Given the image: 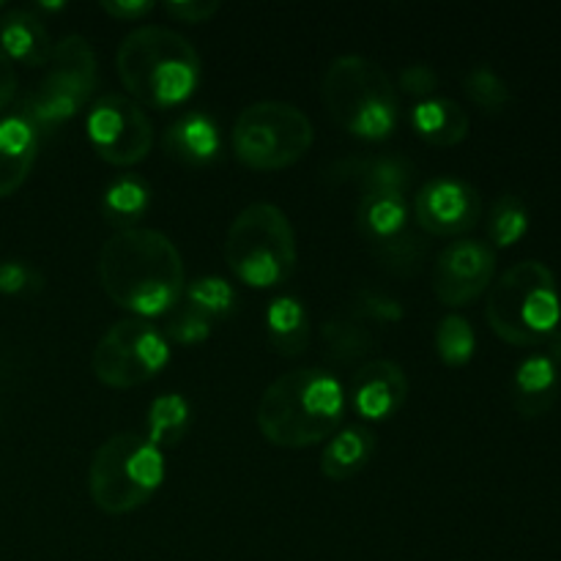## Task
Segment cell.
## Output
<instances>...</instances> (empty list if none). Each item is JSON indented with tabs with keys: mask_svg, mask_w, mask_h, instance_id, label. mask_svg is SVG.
I'll return each mask as SVG.
<instances>
[{
	"mask_svg": "<svg viewBox=\"0 0 561 561\" xmlns=\"http://www.w3.org/2000/svg\"><path fill=\"white\" fill-rule=\"evenodd\" d=\"M164 14L173 16L179 22H192V25H201L208 22L219 11V3L214 0H179V3H164Z\"/></svg>",
	"mask_w": 561,
	"mask_h": 561,
	"instance_id": "36",
	"label": "cell"
},
{
	"mask_svg": "<svg viewBox=\"0 0 561 561\" xmlns=\"http://www.w3.org/2000/svg\"><path fill=\"white\" fill-rule=\"evenodd\" d=\"M146 438L159 449L175 447L192 431V405L184 394L168 392L151 400L146 411Z\"/></svg>",
	"mask_w": 561,
	"mask_h": 561,
	"instance_id": "26",
	"label": "cell"
},
{
	"mask_svg": "<svg viewBox=\"0 0 561 561\" xmlns=\"http://www.w3.org/2000/svg\"><path fill=\"white\" fill-rule=\"evenodd\" d=\"M376 453V433L367 425H345L327 442L321 455V474L332 482L351 480L370 463Z\"/></svg>",
	"mask_w": 561,
	"mask_h": 561,
	"instance_id": "22",
	"label": "cell"
},
{
	"mask_svg": "<svg viewBox=\"0 0 561 561\" xmlns=\"http://www.w3.org/2000/svg\"><path fill=\"white\" fill-rule=\"evenodd\" d=\"M0 47L14 64L47 66L53 55V36L33 9H9L0 16Z\"/></svg>",
	"mask_w": 561,
	"mask_h": 561,
	"instance_id": "18",
	"label": "cell"
},
{
	"mask_svg": "<svg viewBox=\"0 0 561 561\" xmlns=\"http://www.w3.org/2000/svg\"><path fill=\"white\" fill-rule=\"evenodd\" d=\"M351 405L367 422H383L409 400V376L392 359H370L351 378Z\"/></svg>",
	"mask_w": 561,
	"mask_h": 561,
	"instance_id": "14",
	"label": "cell"
},
{
	"mask_svg": "<svg viewBox=\"0 0 561 561\" xmlns=\"http://www.w3.org/2000/svg\"><path fill=\"white\" fill-rule=\"evenodd\" d=\"M93 151L113 168H131L151 153L153 124L146 107L126 93H104L85 115Z\"/></svg>",
	"mask_w": 561,
	"mask_h": 561,
	"instance_id": "10",
	"label": "cell"
},
{
	"mask_svg": "<svg viewBox=\"0 0 561 561\" xmlns=\"http://www.w3.org/2000/svg\"><path fill=\"white\" fill-rule=\"evenodd\" d=\"M162 151L181 164L206 168V164L217 162L222 153L219 124L203 110H186L164 126Z\"/></svg>",
	"mask_w": 561,
	"mask_h": 561,
	"instance_id": "15",
	"label": "cell"
},
{
	"mask_svg": "<svg viewBox=\"0 0 561 561\" xmlns=\"http://www.w3.org/2000/svg\"><path fill=\"white\" fill-rule=\"evenodd\" d=\"M323 343H327L329 356L337 362H351L365 356L376 345V334L354 316H340L323 323Z\"/></svg>",
	"mask_w": 561,
	"mask_h": 561,
	"instance_id": "28",
	"label": "cell"
},
{
	"mask_svg": "<svg viewBox=\"0 0 561 561\" xmlns=\"http://www.w3.org/2000/svg\"><path fill=\"white\" fill-rule=\"evenodd\" d=\"M99 283L135 318L170 316L186 288L184 257L162 230H118L99 250Z\"/></svg>",
	"mask_w": 561,
	"mask_h": 561,
	"instance_id": "1",
	"label": "cell"
},
{
	"mask_svg": "<svg viewBox=\"0 0 561 561\" xmlns=\"http://www.w3.org/2000/svg\"><path fill=\"white\" fill-rule=\"evenodd\" d=\"M44 277L36 266L27 261H5L0 263V294L25 296L42 290Z\"/></svg>",
	"mask_w": 561,
	"mask_h": 561,
	"instance_id": "34",
	"label": "cell"
},
{
	"mask_svg": "<svg viewBox=\"0 0 561 561\" xmlns=\"http://www.w3.org/2000/svg\"><path fill=\"white\" fill-rule=\"evenodd\" d=\"M321 96L329 115L359 140H387L400 118L392 77L365 55H340L323 71Z\"/></svg>",
	"mask_w": 561,
	"mask_h": 561,
	"instance_id": "4",
	"label": "cell"
},
{
	"mask_svg": "<svg viewBox=\"0 0 561 561\" xmlns=\"http://www.w3.org/2000/svg\"><path fill=\"white\" fill-rule=\"evenodd\" d=\"M482 217V197L458 175H436L414 195V222L431 236H463Z\"/></svg>",
	"mask_w": 561,
	"mask_h": 561,
	"instance_id": "13",
	"label": "cell"
},
{
	"mask_svg": "<svg viewBox=\"0 0 561 561\" xmlns=\"http://www.w3.org/2000/svg\"><path fill=\"white\" fill-rule=\"evenodd\" d=\"M38 137L42 131L25 110H14L0 118V197L14 195L25 184L38 157Z\"/></svg>",
	"mask_w": 561,
	"mask_h": 561,
	"instance_id": "16",
	"label": "cell"
},
{
	"mask_svg": "<svg viewBox=\"0 0 561 561\" xmlns=\"http://www.w3.org/2000/svg\"><path fill=\"white\" fill-rule=\"evenodd\" d=\"M233 151L252 170H283L299 162L316 140L307 113L288 102H255L233 124Z\"/></svg>",
	"mask_w": 561,
	"mask_h": 561,
	"instance_id": "8",
	"label": "cell"
},
{
	"mask_svg": "<svg viewBox=\"0 0 561 561\" xmlns=\"http://www.w3.org/2000/svg\"><path fill=\"white\" fill-rule=\"evenodd\" d=\"M463 91L482 113H502L510 102H513V93L510 85L491 69V66H474V69L466 75Z\"/></svg>",
	"mask_w": 561,
	"mask_h": 561,
	"instance_id": "31",
	"label": "cell"
},
{
	"mask_svg": "<svg viewBox=\"0 0 561 561\" xmlns=\"http://www.w3.org/2000/svg\"><path fill=\"white\" fill-rule=\"evenodd\" d=\"M170 340L146 318H124L99 337L93 348V376L113 389L148 383L168 367Z\"/></svg>",
	"mask_w": 561,
	"mask_h": 561,
	"instance_id": "9",
	"label": "cell"
},
{
	"mask_svg": "<svg viewBox=\"0 0 561 561\" xmlns=\"http://www.w3.org/2000/svg\"><path fill=\"white\" fill-rule=\"evenodd\" d=\"M496 277V250L480 239L444 247L433 266V294L442 305L463 307L485 294Z\"/></svg>",
	"mask_w": 561,
	"mask_h": 561,
	"instance_id": "12",
	"label": "cell"
},
{
	"mask_svg": "<svg viewBox=\"0 0 561 561\" xmlns=\"http://www.w3.org/2000/svg\"><path fill=\"white\" fill-rule=\"evenodd\" d=\"M0 9H3V3H0Z\"/></svg>",
	"mask_w": 561,
	"mask_h": 561,
	"instance_id": "40",
	"label": "cell"
},
{
	"mask_svg": "<svg viewBox=\"0 0 561 561\" xmlns=\"http://www.w3.org/2000/svg\"><path fill=\"white\" fill-rule=\"evenodd\" d=\"M351 316L362 323H394L403 318V305H400L394 296L383 294V290L362 288L354 296V305H351Z\"/></svg>",
	"mask_w": 561,
	"mask_h": 561,
	"instance_id": "32",
	"label": "cell"
},
{
	"mask_svg": "<svg viewBox=\"0 0 561 561\" xmlns=\"http://www.w3.org/2000/svg\"><path fill=\"white\" fill-rule=\"evenodd\" d=\"M411 129L436 148H453L469 135V113L449 96L422 99L411 107Z\"/></svg>",
	"mask_w": 561,
	"mask_h": 561,
	"instance_id": "20",
	"label": "cell"
},
{
	"mask_svg": "<svg viewBox=\"0 0 561 561\" xmlns=\"http://www.w3.org/2000/svg\"><path fill=\"white\" fill-rule=\"evenodd\" d=\"M345 389L321 367H301L274 378L257 403V431L268 444L301 449L321 444L340 431Z\"/></svg>",
	"mask_w": 561,
	"mask_h": 561,
	"instance_id": "2",
	"label": "cell"
},
{
	"mask_svg": "<svg viewBox=\"0 0 561 561\" xmlns=\"http://www.w3.org/2000/svg\"><path fill=\"white\" fill-rule=\"evenodd\" d=\"M184 296L186 307L201 312L208 321H211V318L233 316L236 307H239V294H236V288L225 277H217V274H206V277H197L192 279V283H186Z\"/></svg>",
	"mask_w": 561,
	"mask_h": 561,
	"instance_id": "27",
	"label": "cell"
},
{
	"mask_svg": "<svg viewBox=\"0 0 561 561\" xmlns=\"http://www.w3.org/2000/svg\"><path fill=\"white\" fill-rule=\"evenodd\" d=\"M436 351L444 365L463 367L474 359L477 354V334L474 327L458 312H449L442 318L436 329Z\"/></svg>",
	"mask_w": 561,
	"mask_h": 561,
	"instance_id": "30",
	"label": "cell"
},
{
	"mask_svg": "<svg viewBox=\"0 0 561 561\" xmlns=\"http://www.w3.org/2000/svg\"><path fill=\"white\" fill-rule=\"evenodd\" d=\"M85 107V99L80 93H75L71 88H66L64 82L53 80L49 75H44V80L38 82L36 91L25 99L22 110H25L27 118L36 124L38 131H49L55 126H64L66 121L75 118L80 110Z\"/></svg>",
	"mask_w": 561,
	"mask_h": 561,
	"instance_id": "25",
	"label": "cell"
},
{
	"mask_svg": "<svg viewBox=\"0 0 561 561\" xmlns=\"http://www.w3.org/2000/svg\"><path fill=\"white\" fill-rule=\"evenodd\" d=\"M16 96V69L14 60L3 53L0 47V110H5L11 104V99Z\"/></svg>",
	"mask_w": 561,
	"mask_h": 561,
	"instance_id": "38",
	"label": "cell"
},
{
	"mask_svg": "<svg viewBox=\"0 0 561 561\" xmlns=\"http://www.w3.org/2000/svg\"><path fill=\"white\" fill-rule=\"evenodd\" d=\"M485 318L504 343L518 348L546 343L561 323L557 274L542 261H520L510 266L491 285Z\"/></svg>",
	"mask_w": 561,
	"mask_h": 561,
	"instance_id": "5",
	"label": "cell"
},
{
	"mask_svg": "<svg viewBox=\"0 0 561 561\" xmlns=\"http://www.w3.org/2000/svg\"><path fill=\"white\" fill-rule=\"evenodd\" d=\"M153 9H157V3H151V0H104L102 3L104 14L118 22H137L151 14Z\"/></svg>",
	"mask_w": 561,
	"mask_h": 561,
	"instance_id": "37",
	"label": "cell"
},
{
	"mask_svg": "<svg viewBox=\"0 0 561 561\" xmlns=\"http://www.w3.org/2000/svg\"><path fill=\"white\" fill-rule=\"evenodd\" d=\"M436 88H438V75L433 66L411 64L400 71V91L414 96L416 102L436 96Z\"/></svg>",
	"mask_w": 561,
	"mask_h": 561,
	"instance_id": "35",
	"label": "cell"
},
{
	"mask_svg": "<svg viewBox=\"0 0 561 561\" xmlns=\"http://www.w3.org/2000/svg\"><path fill=\"white\" fill-rule=\"evenodd\" d=\"M47 66V75L53 77V80L64 82L66 88L80 93L85 102L93 96V91H96V53H93L91 42H88L85 36H80V33H71V36H64L60 42H55Z\"/></svg>",
	"mask_w": 561,
	"mask_h": 561,
	"instance_id": "21",
	"label": "cell"
},
{
	"mask_svg": "<svg viewBox=\"0 0 561 561\" xmlns=\"http://www.w3.org/2000/svg\"><path fill=\"white\" fill-rule=\"evenodd\" d=\"M559 400V367L546 354L526 356L513 378V405L526 420L548 414Z\"/></svg>",
	"mask_w": 561,
	"mask_h": 561,
	"instance_id": "19",
	"label": "cell"
},
{
	"mask_svg": "<svg viewBox=\"0 0 561 561\" xmlns=\"http://www.w3.org/2000/svg\"><path fill=\"white\" fill-rule=\"evenodd\" d=\"M266 334L283 356L305 354L310 345V316L305 301L294 294L274 296L266 310Z\"/></svg>",
	"mask_w": 561,
	"mask_h": 561,
	"instance_id": "24",
	"label": "cell"
},
{
	"mask_svg": "<svg viewBox=\"0 0 561 561\" xmlns=\"http://www.w3.org/2000/svg\"><path fill=\"white\" fill-rule=\"evenodd\" d=\"M334 175L345 184H356L362 195H405L414 179V164L394 153L383 157H356L334 164Z\"/></svg>",
	"mask_w": 561,
	"mask_h": 561,
	"instance_id": "17",
	"label": "cell"
},
{
	"mask_svg": "<svg viewBox=\"0 0 561 561\" xmlns=\"http://www.w3.org/2000/svg\"><path fill=\"white\" fill-rule=\"evenodd\" d=\"M548 359L553 362V365L561 367V329H557V332L548 337Z\"/></svg>",
	"mask_w": 561,
	"mask_h": 561,
	"instance_id": "39",
	"label": "cell"
},
{
	"mask_svg": "<svg viewBox=\"0 0 561 561\" xmlns=\"http://www.w3.org/2000/svg\"><path fill=\"white\" fill-rule=\"evenodd\" d=\"M118 77L140 107L184 104L201 82V55L186 36L164 25L129 31L115 55Z\"/></svg>",
	"mask_w": 561,
	"mask_h": 561,
	"instance_id": "3",
	"label": "cell"
},
{
	"mask_svg": "<svg viewBox=\"0 0 561 561\" xmlns=\"http://www.w3.org/2000/svg\"><path fill=\"white\" fill-rule=\"evenodd\" d=\"M102 217L110 228L131 230L140 228L142 217L151 208V184L140 173H124L107 181L102 190Z\"/></svg>",
	"mask_w": 561,
	"mask_h": 561,
	"instance_id": "23",
	"label": "cell"
},
{
	"mask_svg": "<svg viewBox=\"0 0 561 561\" xmlns=\"http://www.w3.org/2000/svg\"><path fill=\"white\" fill-rule=\"evenodd\" d=\"M356 225L373 255L394 274L420 268L425 241L411 228V206L405 195H362Z\"/></svg>",
	"mask_w": 561,
	"mask_h": 561,
	"instance_id": "11",
	"label": "cell"
},
{
	"mask_svg": "<svg viewBox=\"0 0 561 561\" xmlns=\"http://www.w3.org/2000/svg\"><path fill=\"white\" fill-rule=\"evenodd\" d=\"M164 337L179 345H197L211 337V321L195 312L192 307H175L168 316V327L162 329Z\"/></svg>",
	"mask_w": 561,
	"mask_h": 561,
	"instance_id": "33",
	"label": "cell"
},
{
	"mask_svg": "<svg viewBox=\"0 0 561 561\" xmlns=\"http://www.w3.org/2000/svg\"><path fill=\"white\" fill-rule=\"evenodd\" d=\"M526 230H529V211H526L524 201L518 195L499 197L491 206V217H488V236H491L493 250L518 244Z\"/></svg>",
	"mask_w": 561,
	"mask_h": 561,
	"instance_id": "29",
	"label": "cell"
},
{
	"mask_svg": "<svg viewBox=\"0 0 561 561\" xmlns=\"http://www.w3.org/2000/svg\"><path fill=\"white\" fill-rule=\"evenodd\" d=\"M299 244L288 214L274 203H250L225 236V263L250 288H277L296 272Z\"/></svg>",
	"mask_w": 561,
	"mask_h": 561,
	"instance_id": "6",
	"label": "cell"
},
{
	"mask_svg": "<svg viewBox=\"0 0 561 561\" xmlns=\"http://www.w3.org/2000/svg\"><path fill=\"white\" fill-rule=\"evenodd\" d=\"M164 480V455L140 433H115L99 444L88 469L93 504L107 515H126L153 499Z\"/></svg>",
	"mask_w": 561,
	"mask_h": 561,
	"instance_id": "7",
	"label": "cell"
}]
</instances>
